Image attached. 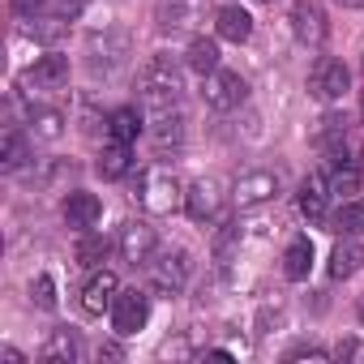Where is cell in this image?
<instances>
[{
  "label": "cell",
  "mask_w": 364,
  "mask_h": 364,
  "mask_svg": "<svg viewBox=\"0 0 364 364\" xmlns=\"http://www.w3.org/2000/svg\"><path fill=\"white\" fill-rule=\"evenodd\" d=\"M215 31H219V39H228V43H245V39L253 35V18H249L240 5H223V9L215 14Z\"/></svg>",
  "instance_id": "cell-17"
},
{
  "label": "cell",
  "mask_w": 364,
  "mask_h": 364,
  "mask_svg": "<svg viewBox=\"0 0 364 364\" xmlns=\"http://www.w3.org/2000/svg\"><path fill=\"white\" fill-rule=\"evenodd\" d=\"M52 5V0H14V14L18 18H35V14H43Z\"/></svg>",
  "instance_id": "cell-32"
},
{
  "label": "cell",
  "mask_w": 364,
  "mask_h": 364,
  "mask_svg": "<svg viewBox=\"0 0 364 364\" xmlns=\"http://www.w3.org/2000/svg\"><path fill=\"white\" fill-rule=\"evenodd\" d=\"M26 159H31L26 137H22L18 129H5V141H0V167H5V171H18Z\"/></svg>",
  "instance_id": "cell-25"
},
{
  "label": "cell",
  "mask_w": 364,
  "mask_h": 364,
  "mask_svg": "<svg viewBox=\"0 0 364 364\" xmlns=\"http://www.w3.org/2000/svg\"><path fill=\"white\" fill-rule=\"evenodd\" d=\"M99 219H103V202H99L95 193H86V189H73V193L65 198V223H69V228H77V232H90Z\"/></svg>",
  "instance_id": "cell-14"
},
{
  "label": "cell",
  "mask_w": 364,
  "mask_h": 364,
  "mask_svg": "<svg viewBox=\"0 0 364 364\" xmlns=\"http://www.w3.org/2000/svg\"><path fill=\"white\" fill-rule=\"evenodd\" d=\"M107 313H112V330L120 338H129V334H137L150 321V296L137 291V287H124V291H116V300H112Z\"/></svg>",
  "instance_id": "cell-3"
},
{
  "label": "cell",
  "mask_w": 364,
  "mask_h": 364,
  "mask_svg": "<svg viewBox=\"0 0 364 364\" xmlns=\"http://www.w3.org/2000/svg\"><path fill=\"white\" fill-rule=\"evenodd\" d=\"M309 270H313V240H309V236H296V240L287 245V253H283V274H287L291 283H304Z\"/></svg>",
  "instance_id": "cell-19"
},
{
  "label": "cell",
  "mask_w": 364,
  "mask_h": 364,
  "mask_svg": "<svg viewBox=\"0 0 364 364\" xmlns=\"http://www.w3.org/2000/svg\"><path fill=\"white\" fill-rule=\"evenodd\" d=\"M31 300H35L39 309H56V283H52L48 274H39V279L31 283Z\"/></svg>",
  "instance_id": "cell-31"
},
{
  "label": "cell",
  "mask_w": 364,
  "mask_h": 364,
  "mask_svg": "<svg viewBox=\"0 0 364 364\" xmlns=\"http://www.w3.org/2000/svg\"><path fill=\"white\" fill-rule=\"evenodd\" d=\"M185 18H189V5H180V0H176V5L167 0V5L159 9V26H163V31H180V26H189Z\"/></svg>",
  "instance_id": "cell-30"
},
{
  "label": "cell",
  "mask_w": 364,
  "mask_h": 364,
  "mask_svg": "<svg viewBox=\"0 0 364 364\" xmlns=\"http://www.w3.org/2000/svg\"><path fill=\"white\" fill-rule=\"evenodd\" d=\"M77 355H82V343H77L73 330H56V334L43 343V351H39L43 364H73Z\"/></svg>",
  "instance_id": "cell-20"
},
{
  "label": "cell",
  "mask_w": 364,
  "mask_h": 364,
  "mask_svg": "<svg viewBox=\"0 0 364 364\" xmlns=\"http://www.w3.org/2000/svg\"><path fill=\"white\" fill-rule=\"evenodd\" d=\"M219 206H223V180H215V176L193 180L189 193H185V210H189V219H193V223H210V219L219 215Z\"/></svg>",
  "instance_id": "cell-8"
},
{
  "label": "cell",
  "mask_w": 364,
  "mask_h": 364,
  "mask_svg": "<svg viewBox=\"0 0 364 364\" xmlns=\"http://www.w3.org/2000/svg\"><path fill=\"white\" fill-rule=\"evenodd\" d=\"M99 360H120V347H116V343H107V347H99Z\"/></svg>",
  "instance_id": "cell-36"
},
{
  "label": "cell",
  "mask_w": 364,
  "mask_h": 364,
  "mask_svg": "<svg viewBox=\"0 0 364 364\" xmlns=\"http://www.w3.org/2000/svg\"><path fill=\"white\" fill-rule=\"evenodd\" d=\"M326 180H330V193H334V198H343V193H355V189H360V171L347 163V154L326 159Z\"/></svg>",
  "instance_id": "cell-21"
},
{
  "label": "cell",
  "mask_w": 364,
  "mask_h": 364,
  "mask_svg": "<svg viewBox=\"0 0 364 364\" xmlns=\"http://www.w3.org/2000/svg\"><path fill=\"white\" fill-rule=\"evenodd\" d=\"M232 198H236V206H240V210L266 206V202H274V198H279V176H274V171H249V176H240V180H236Z\"/></svg>",
  "instance_id": "cell-11"
},
{
  "label": "cell",
  "mask_w": 364,
  "mask_h": 364,
  "mask_svg": "<svg viewBox=\"0 0 364 364\" xmlns=\"http://www.w3.org/2000/svg\"><path fill=\"white\" fill-rule=\"evenodd\" d=\"M266 5H270V0H266Z\"/></svg>",
  "instance_id": "cell-40"
},
{
  "label": "cell",
  "mask_w": 364,
  "mask_h": 364,
  "mask_svg": "<svg viewBox=\"0 0 364 364\" xmlns=\"http://www.w3.org/2000/svg\"><path fill=\"white\" fill-rule=\"evenodd\" d=\"M287 360H330V351H321V347H296V351H287Z\"/></svg>",
  "instance_id": "cell-33"
},
{
  "label": "cell",
  "mask_w": 364,
  "mask_h": 364,
  "mask_svg": "<svg viewBox=\"0 0 364 364\" xmlns=\"http://www.w3.org/2000/svg\"><path fill=\"white\" fill-rule=\"evenodd\" d=\"M26 82H31L35 90H60V86L69 82V56H60V52L39 56V60L26 69Z\"/></svg>",
  "instance_id": "cell-12"
},
{
  "label": "cell",
  "mask_w": 364,
  "mask_h": 364,
  "mask_svg": "<svg viewBox=\"0 0 364 364\" xmlns=\"http://www.w3.org/2000/svg\"><path fill=\"white\" fill-rule=\"evenodd\" d=\"M150 141L159 146V150H176L180 141H185V116H180V107H167V112H150Z\"/></svg>",
  "instance_id": "cell-16"
},
{
  "label": "cell",
  "mask_w": 364,
  "mask_h": 364,
  "mask_svg": "<svg viewBox=\"0 0 364 364\" xmlns=\"http://www.w3.org/2000/svg\"><path fill=\"white\" fill-rule=\"evenodd\" d=\"M360 107H364V103H360Z\"/></svg>",
  "instance_id": "cell-41"
},
{
  "label": "cell",
  "mask_w": 364,
  "mask_h": 364,
  "mask_svg": "<svg viewBox=\"0 0 364 364\" xmlns=\"http://www.w3.org/2000/svg\"><path fill=\"white\" fill-rule=\"evenodd\" d=\"M360 266H364V245L355 236L338 240L330 253V279H351V274H360Z\"/></svg>",
  "instance_id": "cell-18"
},
{
  "label": "cell",
  "mask_w": 364,
  "mask_h": 364,
  "mask_svg": "<svg viewBox=\"0 0 364 364\" xmlns=\"http://www.w3.org/2000/svg\"><path fill=\"white\" fill-rule=\"evenodd\" d=\"M31 129H35V137L52 141V137H60V133H65V116H60V112H52V107H39V112L31 116Z\"/></svg>",
  "instance_id": "cell-26"
},
{
  "label": "cell",
  "mask_w": 364,
  "mask_h": 364,
  "mask_svg": "<svg viewBox=\"0 0 364 364\" xmlns=\"http://www.w3.org/2000/svg\"><path fill=\"white\" fill-rule=\"evenodd\" d=\"M338 360H364V347L355 343V338H347V343H338V351H334Z\"/></svg>",
  "instance_id": "cell-34"
},
{
  "label": "cell",
  "mask_w": 364,
  "mask_h": 364,
  "mask_svg": "<svg viewBox=\"0 0 364 364\" xmlns=\"http://www.w3.org/2000/svg\"><path fill=\"white\" fill-rule=\"evenodd\" d=\"M141 206L150 215H171L180 206V185H176V176L171 171H146L141 176Z\"/></svg>",
  "instance_id": "cell-6"
},
{
  "label": "cell",
  "mask_w": 364,
  "mask_h": 364,
  "mask_svg": "<svg viewBox=\"0 0 364 364\" xmlns=\"http://www.w3.org/2000/svg\"><path fill=\"white\" fill-rule=\"evenodd\" d=\"M326 9L321 0H296L291 5V35L304 43V48H321L326 43Z\"/></svg>",
  "instance_id": "cell-7"
},
{
  "label": "cell",
  "mask_w": 364,
  "mask_h": 364,
  "mask_svg": "<svg viewBox=\"0 0 364 364\" xmlns=\"http://www.w3.org/2000/svg\"><path fill=\"white\" fill-rule=\"evenodd\" d=\"M116 291H120L116 274H112V270H95V274L86 279V287H82V309H86L90 317H99L103 309H112Z\"/></svg>",
  "instance_id": "cell-15"
},
{
  "label": "cell",
  "mask_w": 364,
  "mask_h": 364,
  "mask_svg": "<svg viewBox=\"0 0 364 364\" xmlns=\"http://www.w3.org/2000/svg\"><path fill=\"white\" fill-rule=\"evenodd\" d=\"M360 317H364V300H360Z\"/></svg>",
  "instance_id": "cell-38"
},
{
  "label": "cell",
  "mask_w": 364,
  "mask_h": 364,
  "mask_svg": "<svg viewBox=\"0 0 364 364\" xmlns=\"http://www.w3.org/2000/svg\"><path fill=\"white\" fill-rule=\"evenodd\" d=\"M189 69L202 73V77H210L219 69V43L215 39H193L189 43Z\"/></svg>",
  "instance_id": "cell-24"
},
{
  "label": "cell",
  "mask_w": 364,
  "mask_h": 364,
  "mask_svg": "<svg viewBox=\"0 0 364 364\" xmlns=\"http://www.w3.org/2000/svg\"><path fill=\"white\" fill-rule=\"evenodd\" d=\"M99 176L103 180H120V176H129V167H133V150H129V141H112V146H103V154H99Z\"/></svg>",
  "instance_id": "cell-22"
},
{
  "label": "cell",
  "mask_w": 364,
  "mask_h": 364,
  "mask_svg": "<svg viewBox=\"0 0 364 364\" xmlns=\"http://www.w3.org/2000/svg\"><path fill=\"white\" fill-rule=\"evenodd\" d=\"M330 180H326V171H313L304 185H300V215L309 219V223H321L326 219V206H330Z\"/></svg>",
  "instance_id": "cell-13"
},
{
  "label": "cell",
  "mask_w": 364,
  "mask_h": 364,
  "mask_svg": "<svg viewBox=\"0 0 364 364\" xmlns=\"http://www.w3.org/2000/svg\"><path fill=\"white\" fill-rule=\"evenodd\" d=\"M0 360H5V364H22V351L18 347H5V351H0Z\"/></svg>",
  "instance_id": "cell-35"
},
{
  "label": "cell",
  "mask_w": 364,
  "mask_h": 364,
  "mask_svg": "<svg viewBox=\"0 0 364 364\" xmlns=\"http://www.w3.org/2000/svg\"><path fill=\"white\" fill-rule=\"evenodd\" d=\"M116 249H120V257H124L129 266H146V262H150V253L159 249V240H154V228H150V223H141V219H129V223L120 228V240H116Z\"/></svg>",
  "instance_id": "cell-10"
},
{
  "label": "cell",
  "mask_w": 364,
  "mask_h": 364,
  "mask_svg": "<svg viewBox=\"0 0 364 364\" xmlns=\"http://www.w3.org/2000/svg\"><path fill=\"white\" fill-rule=\"evenodd\" d=\"M360 159H364V150H360Z\"/></svg>",
  "instance_id": "cell-39"
},
{
  "label": "cell",
  "mask_w": 364,
  "mask_h": 364,
  "mask_svg": "<svg viewBox=\"0 0 364 364\" xmlns=\"http://www.w3.org/2000/svg\"><path fill=\"white\" fill-rule=\"evenodd\" d=\"M107 249H112V245H107L103 236L86 232V236H82V245H77V262H82V266H99V262L107 257Z\"/></svg>",
  "instance_id": "cell-28"
},
{
  "label": "cell",
  "mask_w": 364,
  "mask_h": 364,
  "mask_svg": "<svg viewBox=\"0 0 364 364\" xmlns=\"http://www.w3.org/2000/svg\"><path fill=\"white\" fill-rule=\"evenodd\" d=\"M334 5H343V9H364V0H334Z\"/></svg>",
  "instance_id": "cell-37"
},
{
  "label": "cell",
  "mask_w": 364,
  "mask_h": 364,
  "mask_svg": "<svg viewBox=\"0 0 364 364\" xmlns=\"http://www.w3.org/2000/svg\"><path fill=\"white\" fill-rule=\"evenodd\" d=\"M202 95H206V107H215V112H236V107L249 99V82H245L240 73H232V69H215V73L206 77Z\"/></svg>",
  "instance_id": "cell-4"
},
{
  "label": "cell",
  "mask_w": 364,
  "mask_h": 364,
  "mask_svg": "<svg viewBox=\"0 0 364 364\" xmlns=\"http://www.w3.org/2000/svg\"><path fill=\"white\" fill-rule=\"evenodd\" d=\"M180 95H185V77H180V65L171 56H150L137 73V99L146 112H167L180 107Z\"/></svg>",
  "instance_id": "cell-1"
},
{
  "label": "cell",
  "mask_w": 364,
  "mask_h": 364,
  "mask_svg": "<svg viewBox=\"0 0 364 364\" xmlns=\"http://www.w3.org/2000/svg\"><path fill=\"white\" fill-rule=\"evenodd\" d=\"M347 65L343 60H334V56H321L317 65H313V73H309V95L317 99V103H338L343 95H347Z\"/></svg>",
  "instance_id": "cell-5"
},
{
  "label": "cell",
  "mask_w": 364,
  "mask_h": 364,
  "mask_svg": "<svg viewBox=\"0 0 364 364\" xmlns=\"http://www.w3.org/2000/svg\"><path fill=\"white\" fill-rule=\"evenodd\" d=\"M146 129V120L137 116V107H116L112 116H107V133H112V141H137V133Z\"/></svg>",
  "instance_id": "cell-23"
},
{
  "label": "cell",
  "mask_w": 364,
  "mask_h": 364,
  "mask_svg": "<svg viewBox=\"0 0 364 364\" xmlns=\"http://www.w3.org/2000/svg\"><path fill=\"white\" fill-rule=\"evenodd\" d=\"M334 232H343V236H364V202H347V206L334 215Z\"/></svg>",
  "instance_id": "cell-27"
},
{
  "label": "cell",
  "mask_w": 364,
  "mask_h": 364,
  "mask_svg": "<svg viewBox=\"0 0 364 364\" xmlns=\"http://www.w3.org/2000/svg\"><path fill=\"white\" fill-rule=\"evenodd\" d=\"M129 56V35L120 26H103V35H90V69L112 73L120 60Z\"/></svg>",
  "instance_id": "cell-9"
},
{
  "label": "cell",
  "mask_w": 364,
  "mask_h": 364,
  "mask_svg": "<svg viewBox=\"0 0 364 364\" xmlns=\"http://www.w3.org/2000/svg\"><path fill=\"white\" fill-rule=\"evenodd\" d=\"M26 35H35V39H60L65 35V18H26Z\"/></svg>",
  "instance_id": "cell-29"
},
{
  "label": "cell",
  "mask_w": 364,
  "mask_h": 364,
  "mask_svg": "<svg viewBox=\"0 0 364 364\" xmlns=\"http://www.w3.org/2000/svg\"><path fill=\"white\" fill-rule=\"evenodd\" d=\"M146 270H150V283H154L159 291L176 296L180 287L189 283V270H193V262H189V253L180 249V245H163V249H154V253H150Z\"/></svg>",
  "instance_id": "cell-2"
}]
</instances>
